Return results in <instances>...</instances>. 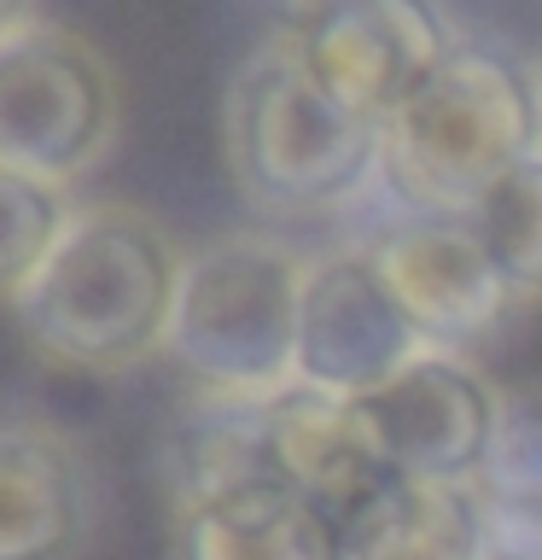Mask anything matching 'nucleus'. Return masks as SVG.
Instances as JSON below:
<instances>
[{
	"label": "nucleus",
	"instance_id": "nucleus-1",
	"mask_svg": "<svg viewBox=\"0 0 542 560\" xmlns=\"http://www.w3.org/2000/svg\"><path fill=\"white\" fill-rule=\"evenodd\" d=\"M181 252L134 205H76L52 257L12 292L30 350L64 374L117 380L164 357Z\"/></svg>",
	"mask_w": 542,
	"mask_h": 560
},
{
	"label": "nucleus",
	"instance_id": "nucleus-2",
	"mask_svg": "<svg viewBox=\"0 0 542 560\" xmlns=\"http://www.w3.org/2000/svg\"><path fill=\"white\" fill-rule=\"evenodd\" d=\"M227 175L274 222L344 217L379 192V122L332 100L292 30L245 52L222 94Z\"/></svg>",
	"mask_w": 542,
	"mask_h": 560
},
{
	"label": "nucleus",
	"instance_id": "nucleus-3",
	"mask_svg": "<svg viewBox=\"0 0 542 560\" xmlns=\"http://www.w3.org/2000/svg\"><path fill=\"white\" fill-rule=\"evenodd\" d=\"M379 147V199L432 217H472L507 170L542 152L537 77L461 35L449 59L385 117Z\"/></svg>",
	"mask_w": 542,
	"mask_h": 560
},
{
	"label": "nucleus",
	"instance_id": "nucleus-4",
	"mask_svg": "<svg viewBox=\"0 0 542 560\" xmlns=\"http://www.w3.org/2000/svg\"><path fill=\"white\" fill-rule=\"evenodd\" d=\"M309 257L269 228H234L181 262L164 357L210 397H274L297 380Z\"/></svg>",
	"mask_w": 542,
	"mask_h": 560
},
{
	"label": "nucleus",
	"instance_id": "nucleus-5",
	"mask_svg": "<svg viewBox=\"0 0 542 560\" xmlns=\"http://www.w3.org/2000/svg\"><path fill=\"white\" fill-rule=\"evenodd\" d=\"M117 117V77L94 42L47 18L0 35V170L70 192L105 164Z\"/></svg>",
	"mask_w": 542,
	"mask_h": 560
},
{
	"label": "nucleus",
	"instance_id": "nucleus-6",
	"mask_svg": "<svg viewBox=\"0 0 542 560\" xmlns=\"http://www.w3.org/2000/svg\"><path fill=\"white\" fill-rule=\"evenodd\" d=\"M356 245L374 257V269L432 350L467 357L472 345L496 339L507 315L519 310L507 275L496 269L490 245L467 217L402 210L374 192V222H367V234H356Z\"/></svg>",
	"mask_w": 542,
	"mask_h": 560
},
{
	"label": "nucleus",
	"instance_id": "nucleus-7",
	"mask_svg": "<svg viewBox=\"0 0 542 560\" xmlns=\"http://www.w3.org/2000/svg\"><path fill=\"white\" fill-rule=\"evenodd\" d=\"M362 402L374 444L391 472L409 479H449L472 485L496 444L502 385H490L461 350H420Z\"/></svg>",
	"mask_w": 542,
	"mask_h": 560
},
{
	"label": "nucleus",
	"instance_id": "nucleus-8",
	"mask_svg": "<svg viewBox=\"0 0 542 560\" xmlns=\"http://www.w3.org/2000/svg\"><path fill=\"white\" fill-rule=\"evenodd\" d=\"M420 350V327L397 292L385 287L374 257L356 240L339 252L309 257L304 275V322H297V380L321 385L332 397H367L397 368H409Z\"/></svg>",
	"mask_w": 542,
	"mask_h": 560
},
{
	"label": "nucleus",
	"instance_id": "nucleus-9",
	"mask_svg": "<svg viewBox=\"0 0 542 560\" xmlns=\"http://www.w3.org/2000/svg\"><path fill=\"white\" fill-rule=\"evenodd\" d=\"M292 35L327 94L379 129L461 42L437 0H332Z\"/></svg>",
	"mask_w": 542,
	"mask_h": 560
},
{
	"label": "nucleus",
	"instance_id": "nucleus-10",
	"mask_svg": "<svg viewBox=\"0 0 542 560\" xmlns=\"http://www.w3.org/2000/svg\"><path fill=\"white\" fill-rule=\"evenodd\" d=\"M99 537L94 455L52 415L0 427V560H82Z\"/></svg>",
	"mask_w": 542,
	"mask_h": 560
},
{
	"label": "nucleus",
	"instance_id": "nucleus-11",
	"mask_svg": "<svg viewBox=\"0 0 542 560\" xmlns=\"http://www.w3.org/2000/svg\"><path fill=\"white\" fill-rule=\"evenodd\" d=\"M257 444H262V472L292 485L332 525L391 479L362 402L332 397L304 380L280 385L274 397L257 402Z\"/></svg>",
	"mask_w": 542,
	"mask_h": 560
},
{
	"label": "nucleus",
	"instance_id": "nucleus-12",
	"mask_svg": "<svg viewBox=\"0 0 542 560\" xmlns=\"http://www.w3.org/2000/svg\"><path fill=\"white\" fill-rule=\"evenodd\" d=\"M169 560H339L332 520L269 472L181 490Z\"/></svg>",
	"mask_w": 542,
	"mask_h": 560
},
{
	"label": "nucleus",
	"instance_id": "nucleus-13",
	"mask_svg": "<svg viewBox=\"0 0 542 560\" xmlns=\"http://www.w3.org/2000/svg\"><path fill=\"white\" fill-rule=\"evenodd\" d=\"M339 560H496L479 485L391 472L362 508L332 525Z\"/></svg>",
	"mask_w": 542,
	"mask_h": 560
},
{
	"label": "nucleus",
	"instance_id": "nucleus-14",
	"mask_svg": "<svg viewBox=\"0 0 542 560\" xmlns=\"http://www.w3.org/2000/svg\"><path fill=\"white\" fill-rule=\"evenodd\" d=\"M472 228L490 245L496 269L507 275L519 310L542 298V152H531L525 164H514L496 187L472 205Z\"/></svg>",
	"mask_w": 542,
	"mask_h": 560
},
{
	"label": "nucleus",
	"instance_id": "nucleus-15",
	"mask_svg": "<svg viewBox=\"0 0 542 560\" xmlns=\"http://www.w3.org/2000/svg\"><path fill=\"white\" fill-rule=\"evenodd\" d=\"M70 217H76V199L64 187L0 170V280H7V298L52 257Z\"/></svg>",
	"mask_w": 542,
	"mask_h": 560
},
{
	"label": "nucleus",
	"instance_id": "nucleus-16",
	"mask_svg": "<svg viewBox=\"0 0 542 560\" xmlns=\"http://www.w3.org/2000/svg\"><path fill=\"white\" fill-rule=\"evenodd\" d=\"M472 485L484 502L542 508V385H502L496 444Z\"/></svg>",
	"mask_w": 542,
	"mask_h": 560
},
{
	"label": "nucleus",
	"instance_id": "nucleus-17",
	"mask_svg": "<svg viewBox=\"0 0 542 560\" xmlns=\"http://www.w3.org/2000/svg\"><path fill=\"white\" fill-rule=\"evenodd\" d=\"M35 18H42V12H35V0H0V35L24 30V24H35Z\"/></svg>",
	"mask_w": 542,
	"mask_h": 560
},
{
	"label": "nucleus",
	"instance_id": "nucleus-18",
	"mask_svg": "<svg viewBox=\"0 0 542 560\" xmlns=\"http://www.w3.org/2000/svg\"><path fill=\"white\" fill-rule=\"evenodd\" d=\"M531 77H537V112H542V59H537V70H531Z\"/></svg>",
	"mask_w": 542,
	"mask_h": 560
}]
</instances>
